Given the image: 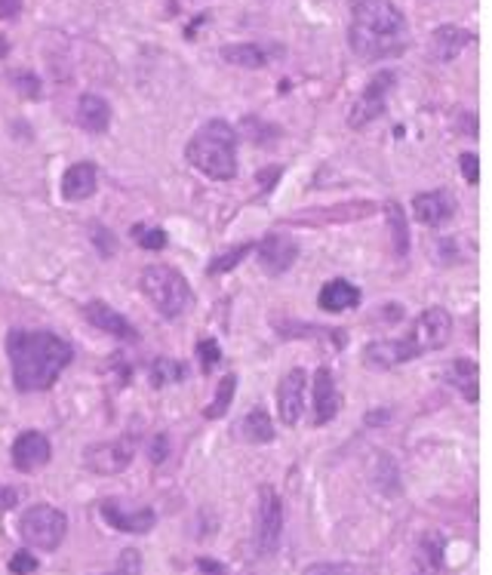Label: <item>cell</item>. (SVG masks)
I'll return each mask as SVG.
<instances>
[{
    "mask_svg": "<svg viewBox=\"0 0 492 575\" xmlns=\"http://www.w3.org/2000/svg\"><path fill=\"white\" fill-rule=\"evenodd\" d=\"M6 354L13 366V385L22 394L47 391L74 360V348L56 333H32V329H13L6 339Z\"/></svg>",
    "mask_w": 492,
    "mask_h": 575,
    "instance_id": "obj_1",
    "label": "cell"
},
{
    "mask_svg": "<svg viewBox=\"0 0 492 575\" xmlns=\"http://www.w3.org/2000/svg\"><path fill=\"white\" fill-rule=\"evenodd\" d=\"M351 50L360 59H391L406 50V19L391 0H351Z\"/></svg>",
    "mask_w": 492,
    "mask_h": 575,
    "instance_id": "obj_2",
    "label": "cell"
},
{
    "mask_svg": "<svg viewBox=\"0 0 492 575\" xmlns=\"http://www.w3.org/2000/svg\"><path fill=\"white\" fill-rule=\"evenodd\" d=\"M188 164L213 182H231L237 175V133L225 120H207L185 148Z\"/></svg>",
    "mask_w": 492,
    "mask_h": 575,
    "instance_id": "obj_3",
    "label": "cell"
},
{
    "mask_svg": "<svg viewBox=\"0 0 492 575\" xmlns=\"http://www.w3.org/2000/svg\"><path fill=\"white\" fill-rule=\"evenodd\" d=\"M139 283H142V293H145V298L154 305V311L161 314L163 320L179 317V314L188 308V302H191V287H188V280L170 265L145 268Z\"/></svg>",
    "mask_w": 492,
    "mask_h": 575,
    "instance_id": "obj_4",
    "label": "cell"
},
{
    "mask_svg": "<svg viewBox=\"0 0 492 575\" xmlns=\"http://www.w3.org/2000/svg\"><path fill=\"white\" fill-rule=\"evenodd\" d=\"M452 335V314L441 308V305H431L419 314V320L413 324L410 335L400 339V348H404L406 360H415L422 354H431V351H441Z\"/></svg>",
    "mask_w": 492,
    "mask_h": 575,
    "instance_id": "obj_5",
    "label": "cell"
},
{
    "mask_svg": "<svg viewBox=\"0 0 492 575\" xmlns=\"http://www.w3.org/2000/svg\"><path fill=\"white\" fill-rule=\"evenodd\" d=\"M19 533L32 548L56 551L68 533V517L59 508H52V504H34V508L22 514Z\"/></svg>",
    "mask_w": 492,
    "mask_h": 575,
    "instance_id": "obj_6",
    "label": "cell"
},
{
    "mask_svg": "<svg viewBox=\"0 0 492 575\" xmlns=\"http://www.w3.org/2000/svg\"><path fill=\"white\" fill-rule=\"evenodd\" d=\"M394 87H397V74L388 71V68L373 74V80L367 83V90H363L360 99L354 102L351 118H348V127L363 129V127L373 124V120L382 118L385 108H388V96H391Z\"/></svg>",
    "mask_w": 492,
    "mask_h": 575,
    "instance_id": "obj_7",
    "label": "cell"
},
{
    "mask_svg": "<svg viewBox=\"0 0 492 575\" xmlns=\"http://www.w3.org/2000/svg\"><path fill=\"white\" fill-rule=\"evenodd\" d=\"M283 535V502L271 486L259 489V517H255V551L262 557L274 554Z\"/></svg>",
    "mask_w": 492,
    "mask_h": 575,
    "instance_id": "obj_8",
    "label": "cell"
},
{
    "mask_svg": "<svg viewBox=\"0 0 492 575\" xmlns=\"http://www.w3.org/2000/svg\"><path fill=\"white\" fill-rule=\"evenodd\" d=\"M133 462V440H108L93 443L83 449V465L93 474H120Z\"/></svg>",
    "mask_w": 492,
    "mask_h": 575,
    "instance_id": "obj_9",
    "label": "cell"
},
{
    "mask_svg": "<svg viewBox=\"0 0 492 575\" xmlns=\"http://www.w3.org/2000/svg\"><path fill=\"white\" fill-rule=\"evenodd\" d=\"M98 514H102L105 523H108V526L120 529V533H130V535H145L157 523V514L151 511V508L126 511L124 504L115 502V498H105V502L98 504Z\"/></svg>",
    "mask_w": 492,
    "mask_h": 575,
    "instance_id": "obj_10",
    "label": "cell"
},
{
    "mask_svg": "<svg viewBox=\"0 0 492 575\" xmlns=\"http://www.w3.org/2000/svg\"><path fill=\"white\" fill-rule=\"evenodd\" d=\"M255 250H259L262 271L271 274V278L286 274L292 268L295 259H299V243H295L292 237H286V234H268Z\"/></svg>",
    "mask_w": 492,
    "mask_h": 575,
    "instance_id": "obj_11",
    "label": "cell"
},
{
    "mask_svg": "<svg viewBox=\"0 0 492 575\" xmlns=\"http://www.w3.org/2000/svg\"><path fill=\"white\" fill-rule=\"evenodd\" d=\"M52 458V447L47 440V434L41 431H25L16 437V443H13V467L16 471H25L32 474L37 467H43Z\"/></svg>",
    "mask_w": 492,
    "mask_h": 575,
    "instance_id": "obj_12",
    "label": "cell"
},
{
    "mask_svg": "<svg viewBox=\"0 0 492 575\" xmlns=\"http://www.w3.org/2000/svg\"><path fill=\"white\" fill-rule=\"evenodd\" d=\"M305 382L308 375L305 370H290L283 375L277 388V410H280V421L283 425H295L302 419V410H305Z\"/></svg>",
    "mask_w": 492,
    "mask_h": 575,
    "instance_id": "obj_13",
    "label": "cell"
},
{
    "mask_svg": "<svg viewBox=\"0 0 492 575\" xmlns=\"http://www.w3.org/2000/svg\"><path fill=\"white\" fill-rule=\"evenodd\" d=\"M413 210L422 225L441 228L452 219V212H456V201H452L450 191H425V194L413 197Z\"/></svg>",
    "mask_w": 492,
    "mask_h": 575,
    "instance_id": "obj_14",
    "label": "cell"
},
{
    "mask_svg": "<svg viewBox=\"0 0 492 575\" xmlns=\"http://www.w3.org/2000/svg\"><path fill=\"white\" fill-rule=\"evenodd\" d=\"M83 314H87V320L93 324L96 329H102V333H108V335H115V339H126V342H133L135 335V326L130 324V320L124 317L120 311L111 308L108 302H89V305H83Z\"/></svg>",
    "mask_w": 492,
    "mask_h": 575,
    "instance_id": "obj_15",
    "label": "cell"
},
{
    "mask_svg": "<svg viewBox=\"0 0 492 575\" xmlns=\"http://www.w3.org/2000/svg\"><path fill=\"white\" fill-rule=\"evenodd\" d=\"M342 410V394L336 388L330 370H317L314 375V425H330Z\"/></svg>",
    "mask_w": 492,
    "mask_h": 575,
    "instance_id": "obj_16",
    "label": "cell"
},
{
    "mask_svg": "<svg viewBox=\"0 0 492 575\" xmlns=\"http://www.w3.org/2000/svg\"><path fill=\"white\" fill-rule=\"evenodd\" d=\"M98 185V170L89 160H80V164L68 166L62 175V197L65 201H87V197L96 194Z\"/></svg>",
    "mask_w": 492,
    "mask_h": 575,
    "instance_id": "obj_17",
    "label": "cell"
},
{
    "mask_svg": "<svg viewBox=\"0 0 492 575\" xmlns=\"http://www.w3.org/2000/svg\"><path fill=\"white\" fill-rule=\"evenodd\" d=\"M471 41H474V34L465 32V28L441 25L434 32V37H431V52H434L437 62H452V59L461 56V50H465Z\"/></svg>",
    "mask_w": 492,
    "mask_h": 575,
    "instance_id": "obj_18",
    "label": "cell"
},
{
    "mask_svg": "<svg viewBox=\"0 0 492 575\" xmlns=\"http://www.w3.org/2000/svg\"><path fill=\"white\" fill-rule=\"evenodd\" d=\"M78 124L93 136L105 133L111 127V105L98 93H83L78 102Z\"/></svg>",
    "mask_w": 492,
    "mask_h": 575,
    "instance_id": "obj_19",
    "label": "cell"
},
{
    "mask_svg": "<svg viewBox=\"0 0 492 575\" xmlns=\"http://www.w3.org/2000/svg\"><path fill=\"white\" fill-rule=\"evenodd\" d=\"M317 305L330 314L351 311L360 305V289L354 287L351 280H330L327 287L320 289V296H317Z\"/></svg>",
    "mask_w": 492,
    "mask_h": 575,
    "instance_id": "obj_20",
    "label": "cell"
},
{
    "mask_svg": "<svg viewBox=\"0 0 492 575\" xmlns=\"http://www.w3.org/2000/svg\"><path fill=\"white\" fill-rule=\"evenodd\" d=\"M274 52L280 50H271V47H262V43H231V47H222L218 56L225 59L228 65H237V68H265L274 59Z\"/></svg>",
    "mask_w": 492,
    "mask_h": 575,
    "instance_id": "obj_21",
    "label": "cell"
},
{
    "mask_svg": "<svg viewBox=\"0 0 492 575\" xmlns=\"http://www.w3.org/2000/svg\"><path fill=\"white\" fill-rule=\"evenodd\" d=\"M446 382L450 385H456V391L461 397H468L471 403L480 401V370H477L474 360H465V357H456L452 360V366L446 370Z\"/></svg>",
    "mask_w": 492,
    "mask_h": 575,
    "instance_id": "obj_22",
    "label": "cell"
},
{
    "mask_svg": "<svg viewBox=\"0 0 492 575\" xmlns=\"http://www.w3.org/2000/svg\"><path fill=\"white\" fill-rule=\"evenodd\" d=\"M237 434L244 437L246 443H271L274 440V421H271L268 412L262 406H255L253 412H246L244 419L237 421Z\"/></svg>",
    "mask_w": 492,
    "mask_h": 575,
    "instance_id": "obj_23",
    "label": "cell"
},
{
    "mask_svg": "<svg viewBox=\"0 0 492 575\" xmlns=\"http://www.w3.org/2000/svg\"><path fill=\"white\" fill-rule=\"evenodd\" d=\"M446 542L441 533H428L419 544V575H441Z\"/></svg>",
    "mask_w": 492,
    "mask_h": 575,
    "instance_id": "obj_24",
    "label": "cell"
},
{
    "mask_svg": "<svg viewBox=\"0 0 492 575\" xmlns=\"http://www.w3.org/2000/svg\"><path fill=\"white\" fill-rule=\"evenodd\" d=\"M385 216H388L394 252H397L400 259H406V252H410V222H406L404 206H400L397 201H391L388 206H385Z\"/></svg>",
    "mask_w": 492,
    "mask_h": 575,
    "instance_id": "obj_25",
    "label": "cell"
},
{
    "mask_svg": "<svg viewBox=\"0 0 492 575\" xmlns=\"http://www.w3.org/2000/svg\"><path fill=\"white\" fill-rule=\"evenodd\" d=\"M148 379L154 388H170L176 385V382L185 379V366L179 363V360H170V357H157L154 363H151L148 370Z\"/></svg>",
    "mask_w": 492,
    "mask_h": 575,
    "instance_id": "obj_26",
    "label": "cell"
},
{
    "mask_svg": "<svg viewBox=\"0 0 492 575\" xmlns=\"http://www.w3.org/2000/svg\"><path fill=\"white\" fill-rule=\"evenodd\" d=\"M234 391H237V375L228 372V375L222 379V385H218L213 403L207 406V419H222L225 412H228V406H231V401H234Z\"/></svg>",
    "mask_w": 492,
    "mask_h": 575,
    "instance_id": "obj_27",
    "label": "cell"
},
{
    "mask_svg": "<svg viewBox=\"0 0 492 575\" xmlns=\"http://www.w3.org/2000/svg\"><path fill=\"white\" fill-rule=\"evenodd\" d=\"M253 250H255V243H240V247H234V250H228V252H222V256H216L213 262H209L207 271H209V274H225V271H234V268H237L240 262H244V259H246Z\"/></svg>",
    "mask_w": 492,
    "mask_h": 575,
    "instance_id": "obj_28",
    "label": "cell"
},
{
    "mask_svg": "<svg viewBox=\"0 0 492 575\" xmlns=\"http://www.w3.org/2000/svg\"><path fill=\"white\" fill-rule=\"evenodd\" d=\"M376 483L385 495H400V477H397V465L391 462L388 456H378V474Z\"/></svg>",
    "mask_w": 492,
    "mask_h": 575,
    "instance_id": "obj_29",
    "label": "cell"
},
{
    "mask_svg": "<svg viewBox=\"0 0 492 575\" xmlns=\"http://www.w3.org/2000/svg\"><path fill=\"white\" fill-rule=\"evenodd\" d=\"M133 237H135V243H139L142 250H151V252H157V250H166V231L163 228H145V225H135L133 228Z\"/></svg>",
    "mask_w": 492,
    "mask_h": 575,
    "instance_id": "obj_30",
    "label": "cell"
},
{
    "mask_svg": "<svg viewBox=\"0 0 492 575\" xmlns=\"http://www.w3.org/2000/svg\"><path fill=\"white\" fill-rule=\"evenodd\" d=\"M108 575H142V554L135 548H126L120 551L117 557V570L108 572Z\"/></svg>",
    "mask_w": 492,
    "mask_h": 575,
    "instance_id": "obj_31",
    "label": "cell"
},
{
    "mask_svg": "<svg viewBox=\"0 0 492 575\" xmlns=\"http://www.w3.org/2000/svg\"><path fill=\"white\" fill-rule=\"evenodd\" d=\"M197 357L203 360V370H216V363L222 360V348L216 344V339H200L197 342Z\"/></svg>",
    "mask_w": 492,
    "mask_h": 575,
    "instance_id": "obj_32",
    "label": "cell"
},
{
    "mask_svg": "<svg viewBox=\"0 0 492 575\" xmlns=\"http://www.w3.org/2000/svg\"><path fill=\"white\" fill-rule=\"evenodd\" d=\"M13 83H16V90L22 96L41 99V80H37L32 71H16V74H13Z\"/></svg>",
    "mask_w": 492,
    "mask_h": 575,
    "instance_id": "obj_33",
    "label": "cell"
},
{
    "mask_svg": "<svg viewBox=\"0 0 492 575\" xmlns=\"http://www.w3.org/2000/svg\"><path fill=\"white\" fill-rule=\"evenodd\" d=\"M37 570V557L32 554V551H16L10 560V572L13 575H32Z\"/></svg>",
    "mask_w": 492,
    "mask_h": 575,
    "instance_id": "obj_34",
    "label": "cell"
},
{
    "mask_svg": "<svg viewBox=\"0 0 492 575\" xmlns=\"http://www.w3.org/2000/svg\"><path fill=\"white\" fill-rule=\"evenodd\" d=\"M166 456H170V437H166V434L161 431V434L151 437V443H148V458H151L154 465H163Z\"/></svg>",
    "mask_w": 492,
    "mask_h": 575,
    "instance_id": "obj_35",
    "label": "cell"
},
{
    "mask_svg": "<svg viewBox=\"0 0 492 575\" xmlns=\"http://www.w3.org/2000/svg\"><path fill=\"white\" fill-rule=\"evenodd\" d=\"M305 575H357V572L348 563H311L305 570Z\"/></svg>",
    "mask_w": 492,
    "mask_h": 575,
    "instance_id": "obj_36",
    "label": "cell"
},
{
    "mask_svg": "<svg viewBox=\"0 0 492 575\" xmlns=\"http://www.w3.org/2000/svg\"><path fill=\"white\" fill-rule=\"evenodd\" d=\"M461 175H465L471 185H480V157L474 155H461Z\"/></svg>",
    "mask_w": 492,
    "mask_h": 575,
    "instance_id": "obj_37",
    "label": "cell"
},
{
    "mask_svg": "<svg viewBox=\"0 0 492 575\" xmlns=\"http://www.w3.org/2000/svg\"><path fill=\"white\" fill-rule=\"evenodd\" d=\"M93 234H96L93 243H96L98 250H102V256H111V252H115V237H111L108 228H96Z\"/></svg>",
    "mask_w": 492,
    "mask_h": 575,
    "instance_id": "obj_38",
    "label": "cell"
},
{
    "mask_svg": "<svg viewBox=\"0 0 492 575\" xmlns=\"http://www.w3.org/2000/svg\"><path fill=\"white\" fill-rule=\"evenodd\" d=\"M197 572H200V575H228V570H225V566L218 563V560H213V557L197 560Z\"/></svg>",
    "mask_w": 492,
    "mask_h": 575,
    "instance_id": "obj_39",
    "label": "cell"
},
{
    "mask_svg": "<svg viewBox=\"0 0 492 575\" xmlns=\"http://www.w3.org/2000/svg\"><path fill=\"white\" fill-rule=\"evenodd\" d=\"M22 13V0H0V22L16 19Z\"/></svg>",
    "mask_w": 492,
    "mask_h": 575,
    "instance_id": "obj_40",
    "label": "cell"
},
{
    "mask_svg": "<svg viewBox=\"0 0 492 575\" xmlns=\"http://www.w3.org/2000/svg\"><path fill=\"white\" fill-rule=\"evenodd\" d=\"M13 502H16V495H13V489H4V495H0V504H4V508H10Z\"/></svg>",
    "mask_w": 492,
    "mask_h": 575,
    "instance_id": "obj_41",
    "label": "cell"
},
{
    "mask_svg": "<svg viewBox=\"0 0 492 575\" xmlns=\"http://www.w3.org/2000/svg\"><path fill=\"white\" fill-rule=\"evenodd\" d=\"M6 52H10V43H6V41H4V37H0V59H4V56H6Z\"/></svg>",
    "mask_w": 492,
    "mask_h": 575,
    "instance_id": "obj_42",
    "label": "cell"
}]
</instances>
